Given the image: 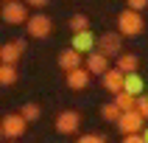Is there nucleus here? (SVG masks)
Listing matches in <instances>:
<instances>
[{"label":"nucleus","instance_id":"nucleus-2","mask_svg":"<svg viewBox=\"0 0 148 143\" xmlns=\"http://www.w3.org/2000/svg\"><path fill=\"white\" fill-rule=\"evenodd\" d=\"M115 126H117L120 135H140L143 129H145V118H143L140 109H129V112L120 115V121H117Z\"/></svg>","mask_w":148,"mask_h":143},{"label":"nucleus","instance_id":"nucleus-22","mask_svg":"<svg viewBox=\"0 0 148 143\" xmlns=\"http://www.w3.org/2000/svg\"><path fill=\"white\" fill-rule=\"evenodd\" d=\"M126 6L134 11H143V8H148V0H126Z\"/></svg>","mask_w":148,"mask_h":143},{"label":"nucleus","instance_id":"nucleus-29","mask_svg":"<svg viewBox=\"0 0 148 143\" xmlns=\"http://www.w3.org/2000/svg\"><path fill=\"white\" fill-rule=\"evenodd\" d=\"M145 93H148V90H145Z\"/></svg>","mask_w":148,"mask_h":143},{"label":"nucleus","instance_id":"nucleus-4","mask_svg":"<svg viewBox=\"0 0 148 143\" xmlns=\"http://www.w3.org/2000/svg\"><path fill=\"white\" fill-rule=\"evenodd\" d=\"M25 129H28V121H25L20 112L17 115H6L0 121V135L6 137V140H17V137H23Z\"/></svg>","mask_w":148,"mask_h":143},{"label":"nucleus","instance_id":"nucleus-3","mask_svg":"<svg viewBox=\"0 0 148 143\" xmlns=\"http://www.w3.org/2000/svg\"><path fill=\"white\" fill-rule=\"evenodd\" d=\"M0 17L6 20L8 25H23L28 23V3H23V0H11V3H3V11H0Z\"/></svg>","mask_w":148,"mask_h":143},{"label":"nucleus","instance_id":"nucleus-26","mask_svg":"<svg viewBox=\"0 0 148 143\" xmlns=\"http://www.w3.org/2000/svg\"><path fill=\"white\" fill-rule=\"evenodd\" d=\"M140 135H143V137H145V143H148V126H145V129H143Z\"/></svg>","mask_w":148,"mask_h":143},{"label":"nucleus","instance_id":"nucleus-20","mask_svg":"<svg viewBox=\"0 0 148 143\" xmlns=\"http://www.w3.org/2000/svg\"><path fill=\"white\" fill-rule=\"evenodd\" d=\"M90 28V17L87 14H75V17H70V31H87Z\"/></svg>","mask_w":148,"mask_h":143},{"label":"nucleus","instance_id":"nucleus-5","mask_svg":"<svg viewBox=\"0 0 148 143\" xmlns=\"http://www.w3.org/2000/svg\"><path fill=\"white\" fill-rule=\"evenodd\" d=\"M120 37H123L120 31H117V34H112V31L101 34V37H98V48H95V50L106 53L109 59H117L120 53H123V39H120Z\"/></svg>","mask_w":148,"mask_h":143},{"label":"nucleus","instance_id":"nucleus-9","mask_svg":"<svg viewBox=\"0 0 148 143\" xmlns=\"http://www.w3.org/2000/svg\"><path fill=\"white\" fill-rule=\"evenodd\" d=\"M25 53V42L23 39H14V42H6V45H0V62H6V65H17Z\"/></svg>","mask_w":148,"mask_h":143},{"label":"nucleus","instance_id":"nucleus-19","mask_svg":"<svg viewBox=\"0 0 148 143\" xmlns=\"http://www.w3.org/2000/svg\"><path fill=\"white\" fill-rule=\"evenodd\" d=\"M20 115L28 121V124H34V121H39V115H42V109H39V104H34V101H28V104H23V109H20Z\"/></svg>","mask_w":148,"mask_h":143},{"label":"nucleus","instance_id":"nucleus-28","mask_svg":"<svg viewBox=\"0 0 148 143\" xmlns=\"http://www.w3.org/2000/svg\"><path fill=\"white\" fill-rule=\"evenodd\" d=\"M8 143H14V140H8Z\"/></svg>","mask_w":148,"mask_h":143},{"label":"nucleus","instance_id":"nucleus-6","mask_svg":"<svg viewBox=\"0 0 148 143\" xmlns=\"http://www.w3.org/2000/svg\"><path fill=\"white\" fill-rule=\"evenodd\" d=\"M25 28H28V34H31L34 39H45V37H50V31H53V20L45 17V14H31L28 23H25Z\"/></svg>","mask_w":148,"mask_h":143},{"label":"nucleus","instance_id":"nucleus-24","mask_svg":"<svg viewBox=\"0 0 148 143\" xmlns=\"http://www.w3.org/2000/svg\"><path fill=\"white\" fill-rule=\"evenodd\" d=\"M123 143H145L143 135H123Z\"/></svg>","mask_w":148,"mask_h":143},{"label":"nucleus","instance_id":"nucleus-25","mask_svg":"<svg viewBox=\"0 0 148 143\" xmlns=\"http://www.w3.org/2000/svg\"><path fill=\"white\" fill-rule=\"evenodd\" d=\"M28 6H36V8H42V6H48V0H25Z\"/></svg>","mask_w":148,"mask_h":143},{"label":"nucleus","instance_id":"nucleus-13","mask_svg":"<svg viewBox=\"0 0 148 143\" xmlns=\"http://www.w3.org/2000/svg\"><path fill=\"white\" fill-rule=\"evenodd\" d=\"M59 67H62L64 73H70V70H75V67H81V53H78L75 48L62 50V53H59Z\"/></svg>","mask_w":148,"mask_h":143},{"label":"nucleus","instance_id":"nucleus-11","mask_svg":"<svg viewBox=\"0 0 148 143\" xmlns=\"http://www.w3.org/2000/svg\"><path fill=\"white\" fill-rule=\"evenodd\" d=\"M84 67H87L92 76H103L109 70V56L101 53V50H92V53H87V65Z\"/></svg>","mask_w":148,"mask_h":143},{"label":"nucleus","instance_id":"nucleus-1","mask_svg":"<svg viewBox=\"0 0 148 143\" xmlns=\"http://www.w3.org/2000/svg\"><path fill=\"white\" fill-rule=\"evenodd\" d=\"M143 28H145V20H143V11H134V8L126 6L120 14H117V31L123 37H140Z\"/></svg>","mask_w":148,"mask_h":143},{"label":"nucleus","instance_id":"nucleus-8","mask_svg":"<svg viewBox=\"0 0 148 143\" xmlns=\"http://www.w3.org/2000/svg\"><path fill=\"white\" fill-rule=\"evenodd\" d=\"M103 79V90H109L112 95H117V93H123V87H126V73L120 70V67H109L106 73L101 76Z\"/></svg>","mask_w":148,"mask_h":143},{"label":"nucleus","instance_id":"nucleus-27","mask_svg":"<svg viewBox=\"0 0 148 143\" xmlns=\"http://www.w3.org/2000/svg\"><path fill=\"white\" fill-rule=\"evenodd\" d=\"M3 3H11V0H3Z\"/></svg>","mask_w":148,"mask_h":143},{"label":"nucleus","instance_id":"nucleus-18","mask_svg":"<svg viewBox=\"0 0 148 143\" xmlns=\"http://www.w3.org/2000/svg\"><path fill=\"white\" fill-rule=\"evenodd\" d=\"M17 82V65H0V84L3 87H11V84Z\"/></svg>","mask_w":148,"mask_h":143},{"label":"nucleus","instance_id":"nucleus-14","mask_svg":"<svg viewBox=\"0 0 148 143\" xmlns=\"http://www.w3.org/2000/svg\"><path fill=\"white\" fill-rule=\"evenodd\" d=\"M115 65L123 70V73H137V67H140V56L137 53H120L115 59Z\"/></svg>","mask_w":148,"mask_h":143},{"label":"nucleus","instance_id":"nucleus-17","mask_svg":"<svg viewBox=\"0 0 148 143\" xmlns=\"http://www.w3.org/2000/svg\"><path fill=\"white\" fill-rule=\"evenodd\" d=\"M115 104L120 109H123V112H129V109H137V95H132V93H117L115 95Z\"/></svg>","mask_w":148,"mask_h":143},{"label":"nucleus","instance_id":"nucleus-21","mask_svg":"<svg viewBox=\"0 0 148 143\" xmlns=\"http://www.w3.org/2000/svg\"><path fill=\"white\" fill-rule=\"evenodd\" d=\"M137 109L143 112V118H148V93H143V95H137Z\"/></svg>","mask_w":148,"mask_h":143},{"label":"nucleus","instance_id":"nucleus-10","mask_svg":"<svg viewBox=\"0 0 148 143\" xmlns=\"http://www.w3.org/2000/svg\"><path fill=\"white\" fill-rule=\"evenodd\" d=\"M70 48H75L78 53H92V50L98 48V37L87 28V31H75L73 34V45Z\"/></svg>","mask_w":148,"mask_h":143},{"label":"nucleus","instance_id":"nucleus-7","mask_svg":"<svg viewBox=\"0 0 148 143\" xmlns=\"http://www.w3.org/2000/svg\"><path fill=\"white\" fill-rule=\"evenodd\" d=\"M78 126H81V115H78L75 109L59 112V118H56V132L59 135H75V132H78Z\"/></svg>","mask_w":148,"mask_h":143},{"label":"nucleus","instance_id":"nucleus-16","mask_svg":"<svg viewBox=\"0 0 148 143\" xmlns=\"http://www.w3.org/2000/svg\"><path fill=\"white\" fill-rule=\"evenodd\" d=\"M120 115H123V109L115 104V98L109 101V104H101V118H103L106 124H117V121H120Z\"/></svg>","mask_w":148,"mask_h":143},{"label":"nucleus","instance_id":"nucleus-12","mask_svg":"<svg viewBox=\"0 0 148 143\" xmlns=\"http://www.w3.org/2000/svg\"><path fill=\"white\" fill-rule=\"evenodd\" d=\"M90 76H92V73L87 70V67H75V70H70V73H67V87H70L73 93L84 90V87L90 84Z\"/></svg>","mask_w":148,"mask_h":143},{"label":"nucleus","instance_id":"nucleus-23","mask_svg":"<svg viewBox=\"0 0 148 143\" xmlns=\"http://www.w3.org/2000/svg\"><path fill=\"white\" fill-rule=\"evenodd\" d=\"M75 143H106L101 135H84V137H78Z\"/></svg>","mask_w":148,"mask_h":143},{"label":"nucleus","instance_id":"nucleus-15","mask_svg":"<svg viewBox=\"0 0 148 143\" xmlns=\"http://www.w3.org/2000/svg\"><path fill=\"white\" fill-rule=\"evenodd\" d=\"M126 93H132V95H143L145 93V82H143L140 73H126Z\"/></svg>","mask_w":148,"mask_h":143}]
</instances>
